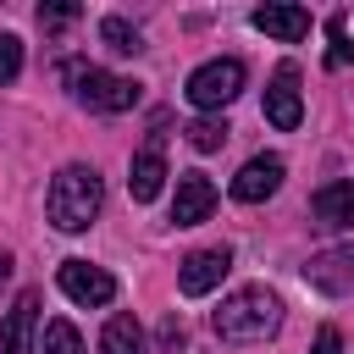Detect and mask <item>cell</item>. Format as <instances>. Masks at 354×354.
I'll return each instance as SVG.
<instances>
[{
  "label": "cell",
  "instance_id": "obj_8",
  "mask_svg": "<svg viewBox=\"0 0 354 354\" xmlns=\"http://www.w3.org/2000/svg\"><path fill=\"white\" fill-rule=\"evenodd\" d=\"M216 210V183L205 171H183L177 177V199H171V221L177 227H199Z\"/></svg>",
  "mask_w": 354,
  "mask_h": 354
},
{
  "label": "cell",
  "instance_id": "obj_2",
  "mask_svg": "<svg viewBox=\"0 0 354 354\" xmlns=\"http://www.w3.org/2000/svg\"><path fill=\"white\" fill-rule=\"evenodd\" d=\"M210 326H216L221 343H266L282 326V299L271 288H238L232 299H221Z\"/></svg>",
  "mask_w": 354,
  "mask_h": 354
},
{
  "label": "cell",
  "instance_id": "obj_3",
  "mask_svg": "<svg viewBox=\"0 0 354 354\" xmlns=\"http://www.w3.org/2000/svg\"><path fill=\"white\" fill-rule=\"evenodd\" d=\"M66 83L88 111H133L138 105V83L133 77H116V72L83 66V61H66Z\"/></svg>",
  "mask_w": 354,
  "mask_h": 354
},
{
  "label": "cell",
  "instance_id": "obj_12",
  "mask_svg": "<svg viewBox=\"0 0 354 354\" xmlns=\"http://www.w3.org/2000/svg\"><path fill=\"white\" fill-rule=\"evenodd\" d=\"M249 22H254L260 33H271V39H282V44H299V39L310 33V11H304V6H254Z\"/></svg>",
  "mask_w": 354,
  "mask_h": 354
},
{
  "label": "cell",
  "instance_id": "obj_7",
  "mask_svg": "<svg viewBox=\"0 0 354 354\" xmlns=\"http://www.w3.org/2000/svg\"><path fill=\"white\" fill-rule=\"evenodd\" d=\"M282 155H254V160H243V171L232 177V199L238 205H260V199H271L277 188H282Z\"/></svg>",
  "mask_w": 354,
  "mask_h": 354
},
{
  "label": "cell",
  "instance_id": "obj_10",
  "mask_svg": "<svg viewBox=\"0 0 354 354\" xmlns=\"http://www.w3.org/2000/svg\"><path fill=\"white\" fill-rule=\"evenodd\" d=\"M266 122L282 127V133H293L304 122V100H299V72L293 66H282L271 77V88H266Z\"/></svg>",
  "mask_w": 354,
  "mask_h": 354
},
{
  "label": "cell",
  "instance_id": "obj_15",
  "mask_svg": "<svg viewBox=\"0 0 354 354\" xmlns=\"http://www.w3.org/2000/svg\"><path fill=\"white\" fill-rule=\"evenodd\" d=\"M100 354H144V326L133 315H111L100 332Z\"/></svg>",
  "mask_w": 354,
  "mask_h": 354
},
{
  "label": "cell",
  "instance_id": "obj_19",
  "mask_svg": "<svg viewBox=\"0 0 354 354\" xmlns=\"http://www.w3.org/2000/svg\"><path fill=\"white\" fill-rule=\"evenodd\" d=\"M22 72V39L17 33H0V83H11Z\"/></svg>",
  "mask_w": 354,
  "mask_h": 354
},
{
  "label": "cell",
  "instance_id": "obj_9",
  "mask_svg": "<svg viewBox=\"0 0 354 354\" xmlns=\"http://www.w3.org/2000/svg\"><path fill=\"white\" fill-rule=\"evenodd\" d=\"M227 271H232V249H194V254L183 260V271H177V288H183L188 299H199V293H210Z\"/></svg>",
  "mask_w": 354,
  "mask_h": 354
},
{
  "label": "cell",
  "instance_id": "obj_20",
  "mask_svg": "<svg viewBox=\"0 0 354 354\" xmlns=\"http://www.w3.org/2000/svg\"><path fill=\"white\" fill-rule=\"evenodd\" d=\"M326 33H332V55H326V66H348V61H354V44H348V33H343V17H332Z\"/></svg>",
  "mask_w": 354,
  "mask_h": 354
},
{
  "label": "cell",
  "instance_id": "obj_17",
  "mask_svg": "<svg viewBox=\"0 0 354 354\" xmlns=\"http://www.w3.org/2000/svg\"><path fill=\"white\" fill-rule=\"evenodd\" d=\"M188 144H194L199 155L221 149V144H227V122H221V116H199V122H188Z\"/></svg>",
  "mask_w": 354,
  "mask_h": 354
},
{
  "label": "cell",
  "instance_id": "obj_13",
  "mask_svg": "<svg viewBox=\"0 0 354 354\" xmlns=\"http://www.w3.org/2000/svg\"><path fill=\"white\" fill-rule=\"evenodd\" d=\"M160 183H166V160H160V144H149V149H138V155H133L127 194H133L138 205H149V199L160 194Z\"/></svg>",
  "mask_w": 354,
  "mask_h": 354
},
{
  "label": "cell",
  "instance_id": "obj_6",
  "mask_svg": "<svg viewBox=\"0 0 354 354\" xmlns=\"http://www.w3.org/2000/svg\"><path fill=\"white\" fill-rule=\"evenodd\" d=\"M304 282L315 293H326V299H348L354 293V249H321V254H310Z\"/></svg>",
  "mask_w": 354,
  "mask_h": 354
},
{
  "label": "cell",
  "instance_id": "obj_21",
  "mask_svg": "<svg viewBox=\"0 0 354 354\" xmlns=\"http://www.w3.org/2000/svg\"><path fill=\"white\" fill-rule=\"evenodd\" d=\"M77 22V6L72 0H55V6H39V28H66Z\"/></svg>",
  "mask_w": 354,
  "mask_h": 354
},
{
  "label": "cell",
  "instance_id": "obj_14",
  "mask_svg": "<svg viewBox=\"0 0 354 354\" xmlns=\"http://www.w3.org/2000/svg\"><path fill=\"white\" fill-rule=\"evenodd\" d=\"M315 216H321V227H354V177H343V183H326L315 199Z\"/></svg>",
  "mask_w": 354,
  "mask_h": 354
},
{
  "label": "cell",
  "instance_id": "obj_11",
  "mask_svg": "<svg viewBox=\"0 0 354 354\" xmlns=\"http://www.w3.org/2000/svg\"><path fill=\"white\" fill-rule=\"evenodd\" d=\"M33 332H39V293H22L0 321V354H33Z\"/></svg>",
  "mask_w": 354,
  "mask_h": 354
},
{
  "label": "cell",
  "instance_id": "obj_22",
  "mask_svg": "<svg viewBox=\"0 0 354 354\" xmlns=\"http://www.w3.org/2000/svg\"><path fill=\"white\" fill-rule=\"evenodd\" d=\"M310 354H343V332H337V326H321V332H315V348H310Z\"/></svg>",
  "mask_w": 354,
  "mask_h": 354
},
{
  "label": "cell",
  "instance_id": "obj_1",
  "mask_svg": "<svg viewBox=\"0 0 354 354\" xmlns=\"http://www.w3.org/2000/svg\"><path fill=\"white\" fill-rule=\"evenodd\" d=\"M100 205H105V183H100L94 166H61V171L50 177V194H44V216H50V227H61V232H83V227H94Z\"/></svg>",
  "mask_w": 354,
  "mask_h": 354
},
{
  "label": "cell",
  "instance_id": "obj_4",
  "mask_svg": "<svg viewBox=\"0 0 354 354\" xmlns=\"http://www.w3.org/2000/svg\"><path fill=\"white\" fill-rule=\"evenodd\" d=\"M183 94H188V105H199V111H227V105L243 94V61H238V55H221V61L194 66Z\"/></svg>",
  "mask_w": 354,
  "mask_h": 354
},
{
  "label": "cell",
  "instance_id": "obj_16",
  "mask_svg": "<svg viewBox=\"0 0 354 354\" xmlns=\"http://www.w3.org/2000/svg\"><path fill=\"white\" fill-rule=\"evenodd\" d=\"M100 39H105V50H116V55H138V50H144V39H138V28H133L127 17H105V22H100Z\"/></svg>",
  "mask_w": 354,
  "mask_h": 354
},
{
  "label": "cell",
  "instance_id": "obj_18",
  "mask_svg": "<svg viewBox=\"0 0 354 354\" xmlns=\"http://www.w3.org/2000/svg\"><path fill=\"white\" fill-rule=\"evenodd\" d=\"M44 354H83V337L72 321H50L44 326Z\"/></svg>",
  "mask_w": 354,
  "mask_h": 354
},
{
  "label": "cell",
  "instance_id": "obj_5",
  "mask_svg": "<svg viewBox=\"0 0 354 354\" xmlns=\"http://www.w3.org/2000/svg\"><path fill=\"white\" fill-rule=\"evenodd\" d=\"M55 282H61V293L72 304H111L116 299V277L105 266H88V260H61Z\"/></svg>",
  "mask_w": 354,
  "mask_h": 354
}]
</instances>
